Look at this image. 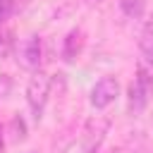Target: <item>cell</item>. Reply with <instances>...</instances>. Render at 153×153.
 <instances>
[{
    "instance_id": "6da1fadb",
    "label": "cell",
    "mask_w": 153,
    "mask_h": 153,
    "mask_svg": "<svg viewBox=\"0 0 153 153\" xmlns=\"http://www.w3.org/2000/svg\"><path fill=\"white\" fill-rule=\"evenodd\" d=\"M48 96H50V76L43 74L41 69H36V72L31 74L29 84H26V103H29V108H31L36 122L43 117Z\"/></svg>"
},
{
    "instance_id": "7a4b0ae2",
    "label": "cell",
    "mask_w": 153,
    "mask_h": 153,
    "mask_svg": "<svg viewBox=\"0 0 153 153\" xmlns=\"http://www.w3.org/2000/svg\"><path fill=\"white\" fill-rule=\"evenodd\" d=\"M151 93H153V76L146 72V67H139L136 76L129 86V110H131V115H139L148 105Z\"/></svg>"
},
{
    "instance_id": "3957f363",
    "label": "cell",
    "mask_w": 153,
    "mask_h": 153,
    "mask_svg": "<svg viewBox=\"0 0 153 153\" xmlns=\"http://www.w3.org/2000/svg\"><path fill=\"white\" fill-rule=\"evenodd\" d=\"M108 129H110V120H108V117H103V115L91 117V120L86 122L84 136H81V148H84V153H96V151L100 148Z\"/></svg>"
},
{
    "instance_id": "277c9868",
    "label": "cell",
    "mask_w": 153,
    "mask_h": 153,
    "mask_svg": "<svg viewBox=\"0 0 153 153\" xmlns=\"http://www.w3.org/2000/svg\"><path fill=\"white\" fill-rule=\"evenodd\" d=\"M120 96V81L115 76H103L96 81V86L91 88V105L96 110L108 108L110 103H115V98Z\"/></svg>"
},
{
    "instance_id": "5b68a950",
    "label": "cell",
    "mask_w": 153,
    "mask_h": 153,
    "mask_svg": "<svg viewBox=\"0 0 153 153\" xmlns=\"http://www.w3.org/2000/svg\"><path fill=\"white\" fill-rule=\"evenodd\" d=\"M41 57H43V45H41L38 36H29L17 50V62L26 69H33V72L41 67Z\"/></svg>"
},
{
    "instance_id": "8992f818",
    "label": "cell",
    "mask_w": 153,
    "mask_h": 153,
    "mask_svg": "<svg viewBox=\"0 0 153 153\" xmlns=\"http://www.w3.org/2000/svg\"><path fill=\"white\" fill-rule=\"evenodd\" d=\"M81 48H84V33H81V29H72L65 36V43H62V57H65V62H74L79 57Z\"/></svg>"
},
{
    "instance_id": "52a82bcc",
    "label": "cell",
    "mask_w": 153,
    "mask_h": 153,
    "mask_svg": "<svg viewBox=\"0 0 153 153\" xmlns=\"http://www.w3.org/2000/svg\"><path fill=\"white\" fill-rule=\"evenodd\" d=\"M139 50H141V55L146 57V62L153 65V26H146V29L139 33Z\"/></svg>"
},
{
    "instance_id": "ba28073f",
    "label": "cell",
    "mask_w": 153,
    "mask_h": 153,
    "mask_svg": "<svg viewBox=\"0 0 153 153\" xmlns=\"http://www.w3.org/2000/svg\"><path fill=\"white\" fill-rule=\"evenodd\" d=\"M120 7L131 19H139L143 14V0H120Z\"/></svg>"
},
{
    "instance_id": "9c48e42d",
    "label": "cell",
    "mask_w": 153,
    "mask_h": 153,
    "mask_svg": "<svg viewBox=\"0 0 153 153\" xmlns=\"http://www.w3.org/2000/svg\"><path fill=\"white\" fill-rule=\"evenodd\" d=\"M10 131H12V141H17V143L26 139V124H24L22 115H14L10 120Z\"/></svg>"
},
{
    "instance_id": "30bf717a",
    "label": "cell",
    "mask_w": 153,
    "mask_h": 153,
    "mask_svg": "<svg viewBox=\"0 0 153 153\" xmlns=\"http://www.w3.org/2000/svg\"><path fill=\"white\" fill-rule=\"evenodd\" d=\"M22 10V2L19 0H0V26L14 14V12H19Z\"/></svg>"
},
{
    "instance_id": "8fae6325",
    "label": "cell",
    "mask_w": 153,
    "mask_h": 153,
    "mask_svg": "<svg viewBox=\"0 0 153 153\" xmlns=\"http://www.w3.org/2000/svg\"><path fill=\"white\" fill-rule=\"evenodd\" d=\"M0 148H2V127H0Z\"/></svg>"
},
{
    "instance_id": "7c38bea8",
    "label": "cell",
    "mask_w": 153,
    "mask_h": 153,
    "mask_svg": "<svg viewBox=\"0 0 153 153\" xmlns=\"http://www.w3.org/2000/svg\"><path fill=\"white\" fill-rule=\"evenodd\" d=\"M88 2H100V0H88Z\"/></svg>"
},
{
    "instance_id": "4fadbf2b",
    "label": "cell",
    "mask_w": 153,
    "mask_h": 153,
    "mask_svg": "<svg viewBox=\"0 0 153 153\" xmlns=\"http://www.w3.org/2000/svg\"><path fill=\"white\" fill-rule=\"evenodd\" d=\"M29 153H36V151H29Z\"/></svg>"
}]
</instances>
